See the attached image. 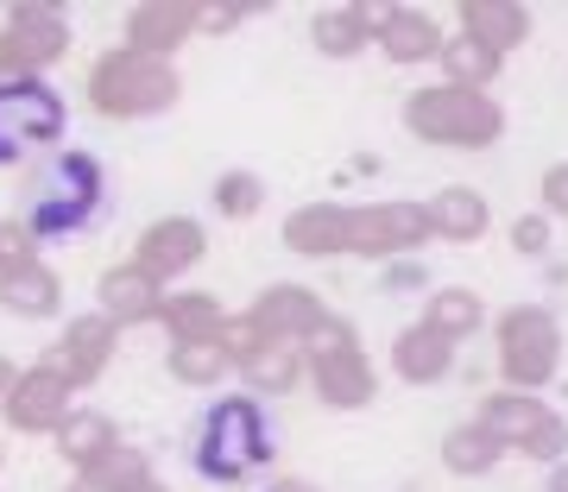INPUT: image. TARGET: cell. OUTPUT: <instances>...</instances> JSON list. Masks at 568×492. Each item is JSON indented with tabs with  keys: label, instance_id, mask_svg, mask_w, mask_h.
I'll use <instances>...</instances> for the list:
<instances>
[{
	"label": "cell",
	"instance_id": "1",
	"mask_svg": "<svg viewBox=\"0 0 568 492\" xmlns=\"http://www.w3.org/2000/svg\"><path fill=\"white\" fill-rule=\"evenodd\" d=\"M108 208V164L95 152H51L26 184V234L39 246L51 240H77L102 222Z\"/></svg>",
	"mask_w": 568,
	"mask_h": 492
},
{
	"label": "cell",
	"instance_id": "2",
	"mask_svg": "<svg viewBox=\"0 0 568 492\" xmlns=\"http://www.w3.org/2000/svg\"><path fill=\"white\" fill-rule=\"evenodd\" d=\"M278 461V430L253 391H234V398H215L196 423V442H190V468L203 473L209 486H246L260 468Z\"/></svg>",
	"mask_w": 568,
	"mask_h": 492
},
{
	"label": "cell",
	"instance_id": "3",
	"mask_svg": "<svg viewBox=\"0 0 568 492\" xmlns=\"http://www.w3.org/2000/svg\"><path fill=\"white\" fill-rule=\"evenodd\" d=\"M405 126L424 145H448V152H487L506 133V107L480 95V89H455V82H424L405 95Z\"/></svg>",
	"mask_w": 568,
	"mask_h": 492
},
{
	"label": "cell",
	"instance_id": "4",
	"mask_svg": "<svg viewBox=\"0 0 568 492\" xmlns=\"http://www.w3.org/2000/svg\"><path fill=\"white\" fill-rule=\"evenodd\" d=\"M183 95V76L159 58H140V51H102L89 63V107L108 114V121H152V114H171Z\"/></svg>",
	"mask_w": 568,
	"mask_h": 492
},
{
	"label": "cell",
	"instance_id": "5",
	"mask_svg": "<svg viewBox=\"0 0 568 492\" xmlns=\"http://www.w3.org/2000/svg\"><path fill=\"white\" fill-rule=\"evenodd\" d=\"M493 353H499V379L506 391H537L562 372V322L537 304H511L493 322Z\"/></svg>",
	"mask_w": 568,
	"mask_h": 492
},
{
	"label": "cell",
	"instance_id": "6",
	"mask_svg": "<svg viewBox=\"0 0 568 492\" xmlns=\"http://www.w3.org/2000/svg\"><path fill=\"white\" fill-rule=\"evenodd\" d=\"M70 133V102L44 76L0 82V171L26 164L32 152H58Z\"/></svg>",
	"mask_w": 568,
	"mask_h": 492
},
{
	"label": "cell",
	"instance_id": "7",
	"mask_svg": "<svg viewBox=\"0 0 568 492\" xmlns=\"http://www.w3.org/2000/svg\"><path fill=\"white\" fill-rule=\"evenodd\" d=\"M429 240H436L429 208L405 203V196H392V203H361L354 208V227H347V253H354V259H373V266L417 259Z\"/></svg>",
	"mask_w": 568,
	"mask_h": 492
},
{
	"label": "cell",
	"instance_id": "8",
	"mask_svg": "<svg viewBox=\"0 0 568 492\" xmlns=\"http://www.w3.org/2000/svg\"><path fill=\"white\" fill-rule=\"evenodd\" d=\"M63 51H70V20H63V7L26 0V7H13L7 25H0V82L44 76Z\"/></svg>",
	"mask_w": 568,
	"mask_h": 492
},
{
	"label": "cell",
	"instance_id": "9",
	"mask_svg": "<svg viewBox=\"0 0 568 492\" xmlns=\"http://www.w3.org/2000/svg\"><path fill=\"white\" fill-rule=\"evenodd\" d=\"M114 348H121V328L108 322L102 309H89V316H70V322H63V335L44 348L39 367L58 372L63 386L77 391V386H95V379H102Z\"/></svg>",
	"mask_w": 568,
	"mask_h": 492
},
{
	"label": "cell",
	"instance_id": "10",
	"mask_svg": "<svg viewBox=\"0 0 568 492\" xmlns=\"http://www.w3.org/2000/svg\"><path fill=\"white\" fill-rule=\"evenodd\" d=\"M203 253H209V234H203L196 215H159V222L140 234V246H133V259H126V266L145 271L159 290H171L183 271L203 266Z\"/></svg>",
	"mask_w": 568,
	"mask_h": 492
},
{
	"label": "cell",
	"instance_id": "11",
	"mask_svg": "<svg viewBox=\"0 0 568 492\" xmlns=\"http://www.w3.org/2000/svg\"><path fill=\"white\" fill-rule=\"evenodd\" d=\"M196 7L203 0H140V7H126V51H140V58H159L171 63V51H183V39H196Z\"/></svg>",
	"mask_w": 568,
	"mask_h": 492
},
{
	"label": "cell",
	"instance_id": "12",
	"mask_svg": "<svg viewBox=\"0 0 568 492\" xmlns=\"http://www.w3.org/2000/svg\"><path fill=\"white\" fill-rule=\"evenodd\" d=\"M70 404H77V391L63 386L58 372L26 367L20 386L0 398V417H7V430H20V435H51L63 423V410H70Z\"/></svg>",
	"mask_w": 568,
	"mask_h": 492
},
{
	"label": "cell",
	"instance_id": "13",
	"mask_svg": "<svg viewBox=\"0 0 568 492\" xmlns=\"http://www.w3.org/2000/svg\"><path fill=\"white\" fill-rule=\"evenodd\" d=\"M246 316H253V328H260L265 341H291V348H304V335L328 316V304L310 285H265Z\"/></svg>",
	"mask_w": 568,
	"mask_h": 492
},
{
	"label": "cell",
	"instance_id": "14",
	"mask_svg": "<svg viewBox=\"0 0 568 492\" xmlns=\"http://www.w3.org/2000/svg\"><path fill=\"white\" fill-rule=\"evenodd\" d=\"M379 20H386V7H373V0L316 7V13H310V44H316L323 58L347 63V58H361V51H373V39H379Z\"/></svg>",
	"mask_w": 568,
	"mask_h": 492
},
{
	"label": "cell",
	"instance_id": "15",
	"mask_svg": "<svg viewBox=\"0 0 568 492\" xmlns=\"http://www.w3.org/2000/svg\"><path fill=\"white\" fill-rule=\"evenodd\" d=\"M347 227H354V208L342 203H304L284 215V246L297 259H342L347 253Z\"/></svg>",
	"mask_w": 568,
	"mask_h": 492
},
{
	"label": "cell",
	"instance_id": "16",
	"mask_svg": "<svg viewBox=\"0 0 568 492\" xmlns=\"http://www.w3.org/2000/svg\"><path fill=\"white\" fill-rule=\"evenodd\" d=\"M310 386L328 410H366L379 398V372L361 348L354 353H328V360H310Z\"/></svg>",
	"mask_w": 568,
	"mask_h": 492
},
{
	"label": "cell",
	"instance_id": "17",
	"mask_svg": "<svg viewBox=\"0 0 568 492\" xmlns=\"http://www.w3.org/2000/svg\"><path fill=\"white\" fill-rule=\"evenodd\" d=\"M549 417H556V410L544 404V398H530V391H487V398H480V410H474V423H480V430L487 435H499V442H506V454H518L530 442V430H544Z\"/></svg>",
	"mask_w": 568,
	"mask_h": 492
},
{
	"label": "cell",
	"instance_id": "18",
	"mask_svg": "<svg viewBox=\"0 0 568 492\" xmlns=\"http://www.w3.org/2000/svg\"><path fill=\"white\" fill-rule=\"evenodd\" d=\"M424 208H429V227H436V240H448V246L487 240V227H493V208H487V196H480L474 184H443Z\"/></svg>",
	"mask_w": 568,
	"mask_h": 492
},
{
	"label": "cell",
	"instance_id": "19",
	"mask_svg": "<svg viewBox=\"0 0 568 492\" xmlns=\"http://www.w3.org/2000/svg\"><path fill=\"white\" fill-rule=\"evenodd\" d=\"M392 372L405 379V386H443L448 372H455V341H443L436 328L410 322L392 335Z\"/></svg>",
	"mask_w": 568,
	"mask_h": 492
},
{
	"label": "cell",
	"instance_id": "20",
	"mask_svg": "<svg viewBox=\"0 0 568 492\" xmlns=\"http://www.w3.org/2000/svg\"><path fill=\"white\" fill-rule=\"evenodd\" d=\"M95 297H102V316H108L114 328L159 322V304H164V290L152 285L145 271H133V266H108L102 285H95Z\"/></svg>",
	"mask_w": 568,
	"mask_h": 492
},
{
	"label": "cell",
	"instance_id": "21",
	"mask_svg": "<svg viewBox=\"0 0 568 492\" xmlns=\"http://www.w3.org/2000/svg\"><path fill=\"white\" fill-rule=\"evenodd\" d=\"M0 309L20 316V322H58L63 316V278L51 266H20L0 278Z\"/></svg>",
	"mask_w": 568,
	"mask_h": 492
},
{
	"label": "cell",
	"instance_id": "22",
	"mask_svg": "<svg viewBox=\"0 0 568 492\" xmlns=\"http://www.w3.org/2000/svg\"><path fill=\"white\" fill-rule=\"evenodd\" d=\"M234 372L246 379L253 398H284V391L310 386V360H304V348H291V341H260Z\"/></svg>",
	"mask_w": 568,
	"mask_h": 492
},
{
	"label": "cell",
	"instance_id": "23",
	"mask_svg": "<svg viewBox=\"0 0 568 492\" xmlns=\"http://www.w3.org/2000/svg\"><path fill=\"white\" fill-rule=\"evenodd\" d=\"M443 39H448V32L429 20V13H417V7H386V20H379V39H373V44H379L392 63H405V70H410V63L436 58Z\"/></svg>",
	"mask_w": 568,
	"mask_h": 492
},
{
	"label": "cell",
	"instance_id": "24",
	"mask_svg": "<svg viewBox=\"0 0 568 492\" xmlns=\"http://www.w3.org/2000/svg\"><path fill=\"white\" fill-rule=\"evenodd\" d=\"M462 32L506 58L530 39V7H518V0H462Z\"/></svg>",
	"mask_w": 568,
	"mask_h": 492
},
{
	"label": "cell",
	"instance_id": "25",
	"mask_svg": "<svg viewBox=\"0 0 568 492\" xmlns=\"http://www.w3.org/2000/svg\"><path fill=\"white\" fill-rule=\"evenodd\" d=\"M51 442H58V454L70 461V468H89L95 454H108L114 442H121V430H114V417L95 404H70L63 410V423L51 430Z\"/></svg>",
	"mask_w": 568,
	"mask_h": 492
},
{
	"label": "cell",
	"instance_id": "26",
	"mask_svg": "<svg viewBox=\"0 0 568 492\" xmlns=\"http://www.w3.org/2000/svg\"><path fill=\"white\" fill-rule=\"evenodd\" d=\"M424 328H436L443 341L462 348L467 335H480V328H487V304H480V290L436 285V290H429V304H424Z\"/></svg>",
	"mask_w": 568,
	"mask_h": 492
},
{
	"label": "cell",
	"instance_id": "27",
	"mask_svg": "<svg viewBox=\"0 0 568 492\" xmlns=\"http://www.w3.org/2000/svg\"><path fill=\"white\" fill-rule=\"evenodd\" d=\"M499 461H506V442H499V435H487L474 417H467V423H455V430L443 435V468L455 473V480H487Z\"/></svg>",
	"mask_w": 568,
	"mask_h": 492
},
{
	"label": "cell",
	"instance_id": "28",
	"mask_svg": "<svg viewBox=\"0 0 568 492\" xmlns=\"http://www.w3.org/2000/svg\"><path fill=\"white\" fill-rule=\"evenodd\" d=\"M227 309L209 297V290H164L159 304V328L171 341H196V335H222Z\"/></svg>",
	"mask_w": 568,
	"mask_h": 492
},
{
	"label": "cell",
	"instance_id": "29",
	"mask_svg": "<svg viewBox=\"0 0 568 492\" xmlns=\"http://www.w3.org/2000/svg\"><path fill=\"white\" fill-rule=\"evenodd\" d=\"M140 480H152V454L133 449V442H114L89 468H77V492H133Z\"/></svg>",
	"mask_w": 568,
	"mask_h": 492
},
{
	"label": "cell",
	"instance_id": "30",
	"mask_svg": "<svg viewBox=\"0 0 568 492\" xmlns=\"http://www.w3.org/2000/svg\"><path fill=\"white\" fill-rule=\"evenodd\" d=\"M436 63H443V82H455V89H480L487 95V82H499V51H487L480 39H467V32H448L443 51H436Z\"/></svg>",
	"mask_w": 568,
	"mask_h": 492
},
{
	"label": "cell",
	"instance_id": "31",
	"mask_svg": "<svg viewBox=\"0 0 568 492\" xmlns=\"http://www.w3.org/2000/svg\"><path fill=\"white\" fill-rule=\"evenodd\" d=\"M164 372L178 386H222L227 372H234V360H227V348L215 335H196V341H171L164 348Z\"/></svg>",
	"mask_w": 568,
	"mask_h": 492
},
{
	"label": "cell",
	"instance_id": "32",
	"mask_svg": "<svg viewBox=\"0 0 568 492\" xmlns=\"http://www.w3.org/2000/svg\"><path fill=\"white\" fill-rule=\"evenodd\" d=\"M209 203H215V215H227V222H253L265 208L260 171H222V177L209 184Z\"/></svg>",
	"mask_w": 568,
	"mask_h": 492
},
{
	"label": "cell",
	"instance_id": "33",
	"mask_svg": "<svg viewBox=\"0 0 568 492\" xmlns=\"http://www.w3.org/2000/svg\"><path fill=\"white\" fill-rule=\"evenodd\" d=\"M354 348H361V335H354V322L335 316V309L304 335V360H328V353H354Z\"/></svg>",
	"mask_w": 568,
	"mask_h": 492
},
{
	"label": "cell",
	"instance_id": "34",
	"mask_svg": "<svg viewBox=\"0 0 568 492\" xmlns=\"http://www.w3.org/2000/svg\"><path fill=\"white\" fill-rule=\"evenodd\" d=\"M20 266H39V240L26 234L20 215H7V222H0V278L20 271Z\"/></svg>",
	"mask_w": 568,
	"mask_h": 492
},
{
	"label": "cell",
	"instance_id": "35",
	"mask_svg": "<svg viewBox=\"0 0 568 492\" xmlns=\"http://www.w3.org/2000/svg\"><path fill=\"white\" fill-rule=\"evenodd\" d=\"M246 13H260V7H253V0H203V7H196V32L222 39V32H234Z\"/></svg>",
	"mask_w": 568,
	"mask_h": 492
},
{
	"label": "cell",
	"instance_id": "36",
	"mask_svg": "<svg viewBox=\"0 0 568 492\" xmlns=\"http://www.w3.org/2000/svg\"><path fill=\"white\" fill-rule=\"evenodd\" d=\"M511 253L544 259V253H549V215H537V208H530V215H518V222H511Z\"/></svg>",
	"mask_w": 568,
	"mask_h": 492
},
{
	"label": "cell",
	"instance_id": "37",
	"mask_svg": "<svg viewBox=\"0 0 568 492\" xmlns=\"http://www.w3.org/2000/svg\"><path fill=\"white\" fill-rule=\"evenodd\" d=\"M379 285H386L392 297H410V290H436V278H429L417 259H392V266H379Z\"/></svg>",
	"mask_w": 568,
	"mask_h": 492
},
{
	"label": "cell",
	"instance_id": "38",
	"mask_svg": "<svg viewBox=\"0 0 568 492\" xmlns=\"http://www.w3.org/2000/svg\"><path fill=\"white\" fill-rule=\"evenodd\" d=\"M215 341H222V348H227V360L241 367V360H246V353H253V348H260L265 335H260V328H253V316H246V309H241V316H227V322H222V335H215Z\"/></svg>",
	"mask_w": 568,
	"mask_h": 492
},
{
	"label": "cell",
	"instance_id": "39",
	"mask_svg": "<svg viewBox=\"0 0 568 492\" xmlns=\"http://www.w3.org/2000/svg\"><path fill=\"white\" fill-rule=\"evenodd\" d=\"M537 189H544V215H549V222H568V158L549 164Z\"/></svg>",
	"mask_w": 568,
	"mask_h": 492
},
{
	"label": "cell",
	"instance_id": "40",
	"mask_svg": "<svg viewBox=\"0 0 568 492\" xmlns=\"http://www.w3.org/2000/svg\"><path fill=\"white\" fill-rule=\"evenodd\" d=\"M265 492H323V486H316V480H304V473H278Z\"/></svg>",
	"mask_w": 568,
	"mask_h": 492
},
{
	"label": "cell",
	"instance_id": "41",
	"mask_svg": "<svg viewBox=\"0 0 568 492\" xmlns=\"http://www.w3.org/2000/svg\"><path fill=\"white\" fill-rule=\"evenodd\" d=\"M20 372H26V367H13V360H7V353H0V398H7V391L20 386Z\"/></svg>",
	"mask_w": 568,
	"mask_h": 492
},
{
	"label": "cell",
	"instance_id": "42",
	"mask_svg": "<svg viewBox=\"0 0 568 492\" xmlns=\"http://www.w3.org/2000/svg\"><path fill=\"white\" fill-rule=\"evenodd\" d=\"M544 492H568V461H562V468H549V486Z\"/></svg>",
	"mask_w": 568,
	"mask_h": 492
},
{
	"label": "cell",
	"instance_id": "43",
	"mask_svg": "<svg viewBox=\"0 0 568 492\" xmlns=\"http://www.w3.org/2000/svg\"><path fill=\"white\" fill-rule=\"evenodd\" d=\"M133 492H171V486H164L159 473H152V480H140V486H133Z\"/></svg>",
	"mask_w": 568,
	"mask_h": 492
},
{
	"label": "cell",
	"instance_id": "44",
	"mask_svg": "<svg viewBox=\"0 0 568 492\" xmlns=\"http://www.w3.org/2000/svg\"><path fill=\"white\" fill-rule=\"evenodd\" d=\"M63 492H77V486H63Z\"/></svg>",
	"mask_w": 568,
	"mask_h": 492
},
{
	"label": "cell",
	"instance_id": "45",
	"mask_svg": "<svg viewBox=\"0 0 568 492\" xmlns=\"http://www.w3.org/2000/svg\"><path fill=\"white\" fill-rule=\"evenodd\" d=\"M0 461H7V454H0Z\"/></svg>",
	"mask_w": 568,
	"mask_h": 492
}]
</instances>
